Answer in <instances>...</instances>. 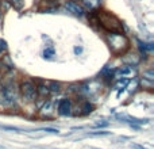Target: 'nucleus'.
Returning <instances> with one entry per match:
<instances>
[{
  "label": "nucleus",
  "instance_id": "0eeeda50",
  "mask_svg": "<svg viewBox=\"0 0 154 149\" xmlns=\"http://www.w3.org/2000/svg\"><path fill=\"white\" fill-rule=\"evenodd\" d=\"M95 110V106H93L92 102L89 100H81V104L79 107V115H88Z\"/></svg>",
  "mask_w": 154,
  "mask_h": 149
},
{
  "label": "nucleus",
  "instance_id": "ddd939ff",
  "mask_svg": "<svg viewBox=\"0 0 154 149\" xmlns=\"http://www.w3.org/2000/svg\"><path fill=\"white\" fill-rule=\"evenodd\" d=\"M43 59L46 60H53L54 56H56V50H54V48H46L45 50H43Z\"/></svg>",
  "mask_w": 154,
  "mask_h": 149
},
{
  "label": "nucleus",
  "instance_id": "a878e982",
  "mask_svg": "<svg viewBox=\"0 0 154 149\" xmlns=\"http://www.w3.org/2000/svg\"><path fill=\"white\" fill-rule=\"evenodd\" d=\"M0 18H2V10H0Z\"/></svg>",
  "mask_w": 154,
  "mask_h": 149
},
{
  "label": "nucleus",
  "instance_id": "9b49d317",
  "mask_svg": "<svg viewBox=\"0 0 154 149\" xmlns=\"http://www.w3.org/2000/svg\"><path fill=\"white\" fill-rule=\"evenodd\" d=\"M51 111H53V102H51V100H46L45 104L42 106V109H41V113H42V114H45L46 117H49Z\"/></svg>",
  "mask_w": 154,
  "mask_h": 149
},
{
  "label": "nucleus",
  "instance_id": "1a4fd4ad",
  "mask_svg": "<svg viewBox=\"0 0 154 149\" xmlns=\"http://www.w3.org/2000/svg\"><path fill=\"white\" fill-rule=\"evenodd\" d=\"M37 85V94H38V96H48L49 94H50V91H49V87L46 85V83H43V81H39L38 84H35Z\"/></svg>",
  "mask_w": 154,
  "mask_h": 149
},
{
  "label": "nucleus",
  "instance_id": "aec40b11",
  "mask_svg": "<svg viewBox=\"0 0 154 149\" xmlns=\"http://www.w3.org/2000/svg\"><path fill=\"white\" fill-rule=\"evenodd\" d=\"M43 132H48V133H51V134H57L58 133V129H53V128H45L42 129Z\"/></svg>",
  "mask_w": 154,
  "mask_h": 149
},
{
  "label": "nucleus",
  "instance_id": "412c9836",
  "mask_svg": "<svg viewBox=\"0 0 154 149\" xmlns=\"http://www.w3.org/2000/svg\"><path fill=\"white\" fill-rule=\"evenodd\" d=\"M107 126H108V122H97L95 128H107Z\"/></svg>",
  "mask_w": 154,
  "mask_h": 149
},
{
  "label": "nucleus",
  "instance_id": "39448f33",
  "mask_svg": "<svg viewBox=\"0 0 154 149\" xmlns=\"http://www.w3.org/2000/svg\"><path fill=\"white\" fill-rule=\"evenodd\" d=\"M57 114L61 117H69L73 114V102L70 98H62L57 103Z\"/></svg>",
  "mask_w": 154,
  "mask_h": 149
},
{
  "label": "nucleus",
  "instance_id": "a211bd4d",
  "mask_svg": "<svg viewBox=\"0 0 154 149\" xmlns=\"http://www.w3.org/2000/svg\"><path fill=\"white\" fill-rule=\"evenodd\" d=\"M107 134H109L108 132H93V133H88V136H107Z\"/></svg>",
  "mask_w": 154,
  "mask_h": 149
},
{
  "label": "nucleus",
  "instance_id": "2eb2a0df",
  "mask_svg": "<svg viewBox=\"0 0 154 149\" xmlns=\"http://www.w3.org/2000/svg\"><path fill=\"white\" fill-rule=\"evenodd\" d=\"M143 80H149V81H154V71H153V69L143 71Z\"/></svg>",
  "mask_w": 154,
  "mask_h": 149
},
{
  "label": "nucleus",
  "instance_id": "b1692460",
  "mask_svg": "<svg viewBox=\"0 0 154 149\" xmlns=\"http://www.w3.org/2000/svg\"><path fill=\"white\" fill-rule=\"evenodd\" d=\"M3 67H4V62L0 61V72H2V68H3Z\"/></svg>",
  "mask_w": 154,
  "mask_h": 149
},
{
  "label": "nucleus",
  "instance_id": "9d476101",
  "mask_svg": "<svg viewBox=\"0 0 154 149\" xmlns=\"http://www.w3.org/2000/svg\"><path fill=\"white\" fill-rule=\"evenodd\" d=\"M114 76H115V72L108 69V68H104L103 72H101V79H103L104 81H112Z\"/></svg>",
  "mask_w": 154,
  "mask_h": 149
},
{
  "label": "nucleus",
  "instance_id": "20e7f679",
  "mask_svg": "<svg viewBox=\"0 0 154 149\" xmlns=\"http://www.w3.org/2000/svg\"><path fill=\"white\" fill-rule=\"evenodd\" d=\"M97 21L99 26L106 29L107 31H120V29H122V23L119 22V19L108 11H99Z\"/></svg>",
  "mask_w": 154,
  "mask_h": 149
},
{
  "label": "nucleus",
  "instance_id": "f8f14e48",
  "mask_svg": "<svg viewBox=\"0 0 154 149\" xmlns=\"http://www.w3.org/2000/svg\"><path fill=\"white\" fill-rule=\"evenodd\" d=\"M48 87H49V91H50L51 94L61 92V83H58V81H50Z\"/></svg>",
  "mask_w": 154,
  "mask_h": 149
},
{
  "label": "nucleus",
  "instance_id": "f3484780",
  "mask_svg": "<svg viewBox=\"0 0 154 149\" xmlns=\"http://www.w3.org/2000/svg\"><path fill=\"white\" fill-rule=\"evenodd\" d=\"M5 50H7V42L0 38V54H2L3 52H5Z\"/></svg>",
  "mask_w": 154,
  "mask_h": 149
},
{
  "label": "nucleus",
  "instance_id": "f03ea898",
  "mask_svg": "<svg viewBox=\"0 0 154 149\" xmlns=\"http://www.w3.org/2000/svg\"><path fill=\"white\" fill-rule=\"evenodd\" d=\"M18 87L14 81H8L0 85V109H14L18 104Z\"/></svg>",
  "mask_w": 154,
  "mask_h": 149
},
{
  "label": "nucleus",
  "instance_id": "4468645a",
  "mask_svg": "<svg viewBox=\"0 0 154 149\" xmlns=\"http://www.w3.org/2000/svg\"><path fill=\"white\" fill-rule=\"evenodd\" d=\"M128 83H130V80H128L127 77H120V79L116 81V85H115V87H116L118 90H120V88H126Z\"/></svg>",
  "mask_w": 154,
  "mask_h": 149
},
{
  "label": "nucleus",
  "instance_id": "4be33fe9",
  "mask_svg": "<svg viewBox=\"0 0 154 149\" xmlns=\"http://www.w3.org/2000/svg\"><path fill=\"white\" fill-rule=\"evenodd\" d=\"M81 52H82V49H81V48H75V53H76V54H80Z\"/></svg>",
  "mask_w": 154,
  "mask_h": 149
},
{
  "label": "nucleus",
  "instance_id": "6ab92c4d",
  "mask_svg": "<svg viewBox=\"0 0 154 149\" xmlns=\"http://www.w3.org/2000/svg\"><path fill=\"white\" fill-rule=\"evenodd\" d=\"M130 72H131L130 68H120V69L118 71V73H119V74H128Z\"/></svg>",
  "mask_w": 154,
  "mask_h": 149
},
{
  "label": "nucleus",
  "instance_id": "5701e85b",
  "mask_svg": "<svg viewBox=\"0 0 154 149\" xmlns=\"http://www.w3.org/2000/svg\"><path fill=\"white\" fill-rule=\"evenodd\" d=\"M131 147H133V148H135V149H145L143 147H139V145H135V144H133V145H131Z\"/></svg>",
  "mask_w": 154,
  "mask_h": 149
},
{
  "label": "nucleus",
  "instance_id": "f257e3e1",
  "mask_svg": "<svg viewBox=\"0 0 154 149\" xmlns=\"http://www.w3.org/2000/svg\"><path fill=\"white\" fill-rule=\"evenodd\" d=\"M106 41L114 56H122L130 49V40L122 31H107Z\"/></svg>",
  "mask_w": 154,
  "mask_h": 149
},
{
  "label": "nucleus",
  "instance_id": "423d86ee",
  "mask_svg": "<svg viewBox=\"0 0 154 149\" xmlns=\"http://www.w3.org/2000/svg\"><path fill=\"white\" fill-rule=\"evenodd\" d=\"M65 8L76 16H82L85 14V10L76 2H66L65 3Z\"/></svg>",
  "mask_w": 154,
  "mask_h": 149
},
{
  "label": "nucleus",
  "instance_id": "393cba45",
  "mask_svg": "<svg viewBox=\"0 0 154 149\" xmlns=\"http://www.w3.org/2000/svg\"><path fill=\"white\" fill-rule=\"evenodd\" d=\"M70 2H79V0H70Z\"/></svg>",
  "mask_w": 154,
  "mask_h": 149
},
{
  "label": "nucleus",
  "instance_id": "dca6fc26",
  "mask_svg": "<svg viewBox=\"0 0 154 149\" xmlns=\"http://www.w3.org/2000/svg\"><path fill=\"white\" fill-rule=\"evenodd\" d=\"M0 129H3V130H10V132H16V133L22 132V129L15 128V126H4V125H0Z\"/></svg>",
  "mask_w": 154,
  "mask_h": 149
},
{
  "label": "nucleus",
  "instance_id": "6e6552de",
  "mask_svg": "<svg viewBox=\"0 0 154 149\" xmlns=\"http://www.w3.org/2000/svg\"><path fill=\"white\" fill-rule=\"evenodd\" d=\"M137 43H138V49H139V52H141V54L142 56H145L146 57L147 56V52H150V50H153V43H146V42H143V41H141V40H137Z\"/></svg>",
  "mask_w": 154,
  "mask_h": 149
},
{
  "label": "nucleus",
  "instance_id": "7ed1b4c3",
  "mask_svg": "<svg viewBox=\"0 0 154 149\" xmlns=\"http://www.w3.org/2000/svg\"><path fill=\"white\" fill-rule=\"evenodd\" d=\"M19 96L23 99L26 103H34L38 99L37 85L31 79H23L18 85Z\"/></svg>",
  "mask_w": 154,
  "mask_h": 149
}]
</instances>
